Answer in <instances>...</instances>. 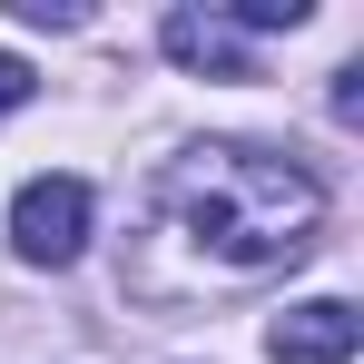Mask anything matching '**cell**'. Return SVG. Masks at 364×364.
Returning a JSON list of instances; mask_svg holds the SVG:
<instances>
[{"instance_id": "1", "label": "cell", "mask_w": 364, "mask_h": 364, "mask_svg": "<svg viewBox=\"0 0 364 364\" xmlns=\"http://www.w3.org/2000/svg\"><path fill=\"white\" fill-rule=\"evenodd\" d=\"M315 227H325V187L296 158L246 148V138L187 148L158 178V237L207 286H246V276H276V266L315 256Z\"/></svg>"}, {"instance_id": "2", "label": "cell", "mask_w": 364, "mask_h": 364, "mask_svg": "<svg viewBox=\"0 0 364 364\" xmlns=\"http://www.w3.org/2000/svg\"><path fill=\"white\" fill-rule=\"evenodd\" d=\"M10 246L30 266H79V246H89V187L79 178H30L20 207H10Z\"/></svg>"}, {"instance_id": "3", "label": "cell", "mask_w": 364, "mask_h": 364, "mask_svg": "<svg viewBox=\"0 0 364 364\" xmlns=\"http://www.w3.org/2000/svg\"><path fill=\"white\" fill-rule=\"evenodd\" d=\"M364 345V315L345 296H315V305H286L276 325H266V355L276 364H345Z\"/></svg>"}, {"instance_id": "4", "label": "cell", "mask_w": 364, "mask_h": 364, "mask_svg": "<svg viewBox=\"0 0 364 364\" xmlns=\"http://www.w3.org/2000/svg\"><path fill=\"white\" fill-rule=\"evenodd\" d=\"M168 60L178 69H197V79H256V60H246V40L217 20V10H168Z\"/></svg>"}, {"instance_id": "5", "label": "cell", "mask_w": 364, "mask_h": 364, "mask_svg": "<svg viewBox=\"0 0 364 364\" xmlns=\"http://www.w3.org/2000/svg\"><path fill=\"white\" fill-rule=\"evenodd\" d=\"M217 20H227V30H305V20H315V0H227V10H217Z\"/></svg>"}, {"instance_id": "6", "label": "cell", "mask_w": 364, "mask_h": 364, "mask_svg": "<svg viewBox=\"0 0 364 364\" xmlns=\"http://www.w3.org/2000/svg\"><path fill=\"white\" fill-rule=\"evenodd\" d=\"M30 30H79V0H10Z\"/></svg>"}, {"instance_id": "7", "label": "cell", "mask_w": 364, "mask_h": 364, "mask_svg": "<svg viewBox=\"0 0 364 364\" xmlns=\"http://www.w3.org/2000/svg\"><path fill=\"white\" fill-rule=\"evenodd\" d=\"M20 99H30V60H10V50H0V109H20Z\"/></svg>"}]
</instances>
